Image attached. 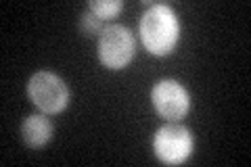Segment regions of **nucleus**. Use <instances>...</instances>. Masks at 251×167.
<instances>
[{
  "label": "nucleus",
  "mask_w": 251,
  "mask_h": 167,
  "mask_svg": "<svg viewBox=\"0 0 251 167\" xmlns=\"http://www.w3.org/2000/svg\"><path fill=\"white\" fill-rule=\"evenodd\" d=\"M52 136V123L42 115H27L21 123V140L29 148H40Z\"/></svg>",
  "instance_id": "obj_6"
},
{
  "label": "nucleus",
  "mask_w": 251,
  "mask_h": 167,
  "mask_svg": "<svg viewBox=\"0 0 251 167\" xmlns=\"http://www.w3.org/2000/svg\"><path fill=\"white\" fill-rule=\"evenodd\" d=\"M122 9H124L122 0H92V2L88 4V11L94 13L99 19H103V21L113 19Z\"/></svg>",
  "instance_id": "obj_7"
},
{
  "label": "nucleus",
  "mask_w": 251,
  "mask_h": 167,
  "mask_svg": "<svg viewBox=\"0 0 251 167\" xmlns=\"http://www.w3.org/2000/svg\"><path fill=\"white\" fill-rule=\"evenodd\" d=\"M107 25H105V21L103 19H99L94 13H90V11H86L82 17H80V31L86 36V38H90V36H100L103 34V29H105Z\"/></svg>",
  "instance_id": "obj_8"
},
{
  "label": "nucleus",
  "mask_w": 251,
  "mask_h": 167,
  "mask_svg": "<svg viewBox=\"0 0 251 167\" xmlns=\"http://www.w3.org/2000/svg\"><path fill=\"white\" fill-rule=\"evenodd\" d=\"M155 111L168 121H180L191 109V98L184 86L176 79H161L151 90Z\"/></svg>",
  "instance_id": "obj_5"
},
{
  "label": "nucleus",
  "mask_w": 251,
  "mask_h": 167,
  "mask_svg": "<svg viewBox=\"0 0 251 167\" xmlns=\"http://www.w3.org/2000/svg\"><path fill=\"white\" fill-rule=\"evenodd\" d=\"M27 96L46 115H57L69 102V90L52 71H38L27 82Z\"/></svg>",
  "instance_id": "obj_2"
},
{
  "label": "nucleus",
  "mask_w": 251,
  "mask_h": 167,
  "mask_svg": "<svg viewBox=\"0 0 251 167\" xmlns=\"http://www.w3.org/2000/svg\"><path fill=\"white\" fill-rule=\"evenodd\" d=\"M153 150L159 161L168 165H180L193 153V134L178 121H170L155 132Z\"/></svg>",
  "instance_id": "obj_3"
},
{
  "label": "nucleus",
  "mask_w": 251,
  "mask_h": 167,
  "mask_svg": "<svg viewBox=\"0 0 251 167\" xmlns=\"http://www.w3.org/2000/svg\"><path fill=\"white\" fill-rule=\"evenodd\" d=\"M134 57V36L132 31L113 23L103 29L99 38V59L109 69H124Z\"/></svg>",
  "instance_id": "obj_4"
},
{
  "label": "nucleus",
  "mask_w": 251,
  "mask_h": 167,
  "mask_svg": "<svg viewBox=\"0 0 251 167\" xmlns=\"http://www.w3.org/2000/svg\"><path fill=\"white\" fill-rule=\"evenodd\" d=\"M149 9L140 19V40L145 48L155 57H166L176 48L180 38V23L168 4L147 2Z\"/></svg>",
  "instance_id": "obj_1"
}]
</instances>
